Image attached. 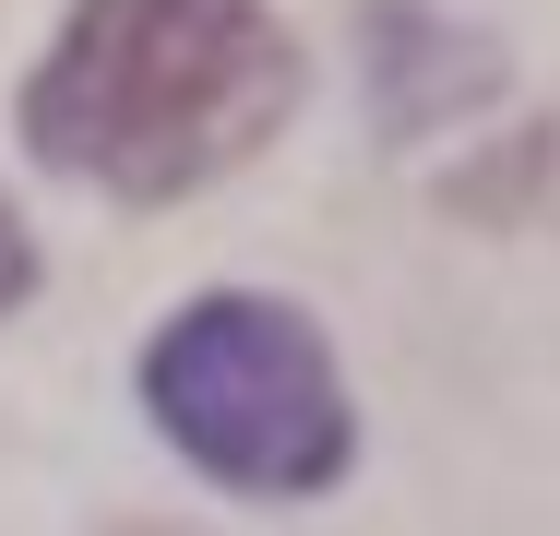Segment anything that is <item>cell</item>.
<instances>
[{"mask_svg": "<svg viewBox=\"0 0 560 536\" xmlns=\"http://www.w3.org/2000/svg\"><path fill=\"white\" fill-rule=\"evenodd\" d=\"M299 107V48L262 0H84L24 96V143L108 191H191Z\"/></svg>", "mask_w": 560, "mask_h": 536, "instance_id": "cell-1", "label": "cell"}, {"mask_svg": "<svg viewBox=\"0 0 560 536\" xmlns=\"http://www.w3.org/2000/svg\"><path fill=\"white\" fill-rule=\"evenodd\" d=\"M143 394L167 441L226 477V489H323L346 465V382L323 358V334L275 299H203L155 334L143 358Z\"/></svg>", "mask_w": 560, "mask_h": 536, "instance_id": "cell-2", "label": "cell"}, {"mask_svg": "<svg viewBox=\"0 0 560 536\" xmlns=\"http://www.w3.org/2000/svg\"><path fill=\"white\" fill-rule=\"evenodd\" d=\"M24 275H36V263H24V226H12V214H0V311H12V299H24Z\"/></svg>", "mask_w": 560, "mask_h": 536, "instance_id": "cell-3", "label": "cell"}]
</instances>
